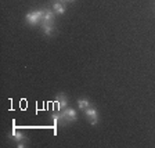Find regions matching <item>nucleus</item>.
<instances>
[{
    "label": "nucleus",
    "mask_w": 155,
    "mask_h": 148,
    "mask_svg": "<svg viewBox=\"0 0 155 148\" xmlns=\"http://www.w3.org/2000/svg\"><path fill=\"white\" fill-rule=\"evenodd\" d=\"M45 11H46V8H39V10H35V11H29L25 17L26 24L31 26L42 24L43 17H45Z\"/></svg>",
    "instance_id": "obj_1"
},
{
    "label": "nucleus",
    "mask_w": 155,
    "mask_h": 148,
    "mask_svg": "<svg viewBox=\"0 0 155 148\" xmlns=\"http://www.w3.org/2000/svg\"><path fill=\"white\" fill-rule=\"evenodd\" d=\"M84 116H86V119L89 120L90 125H97L98 123V113H97V110L94 108L93 105L89 107L87 110H84Z\"/></svg>",
    "instance_id": "obj_2"
},
{
    "label": "nucleus",
    "mask_w": 155,
    "mask_h": 148,
    "mask_svg": "<svg viewBox=\"0 0 155 148\" xmlns=\"http://www.w3.org/2000/svg\"><path fill=\"white\" fill-rule=\"evenodd\" d=\"M61 113L62 116H64V119H65V123H72L76 120L78 115H76V111L74 110V108H64V110H61Z\"/></svg>",
    "instance_id": "obj_3"
},
{
    "label": "nucleus",
    "mask_w": 155,
    "mask_h": 148,
    "mask_svg": "<svg viewBox=\"0 0 155 148\" xmlns=\"http://www.w3.org/2000/svg\"><path fill=\"white\" fill-rule=\"evenodd\" d=\"M55 103H57V105H58V110L60 111L64 110V108L68 107V97L65 96L64 93L57 94V96H55Z\"/></svg>",
    "instance_id": "obj_4"
},
{
    "label": "nucleus",
    "mask_w": 155,
    "mask_h": 148,
    "mask_svg": "<svg viewBox=\"0 0 155 148\" xmlns=\"http://www.w3.org/2000/svg\"><path fill=\"white\" fill-rule=\"evenodd\" d=\"M8 139L15 140L17 143H19V141H26L25 134H24V133H21V132H18V130H13L11 133H8Z\"/></svg>",
    "instance_id": "obj_5"
},
{
    "label": "nucleus",
    "mask_w": 155,
    "mask_h": 148,
    "mask_svg": "<svg viewBox=\"0 0 155 148\" xmlns=\"http://www.w3.org/2000/svg\"><path fill=\"white\" fill-rule=\"evenodd\" d=\"M51 10L54 11L55 14L58 15H62L65 13V6H64V2H54L51 6Z\"/></svg>",
    "instance_id": "obj_6"
},
{
    "label": "nucleus",
    "mask_w": 155,
    "mask_h": 148,
    "mask_svg": "<svg viewBox=\"0 0 155 148\" xmlns=\"http://www.w3.org/2000/svg\"><path fill=\"white\" fill-rule=\"evenodd\" d=\"M54 15H55V13L53 11V10L46 8V11H45V17H43V21H42V22L53 24V22H54Z\"/></svg>",
    "instance_id": "obj_7"
},
{
    "label": "nucleus",
    "mask_w": 155,
    "mask_h": 148,
    "mask_svg": "<svg viewBox=\"0 0 155 148\" xmlns=\"http://www.w3.org/2000/svg\"><path fill=\"white\" fill-rule=\"evenodd\" d=\"M53 120H54V125L57 126V125H67L65 123V119H64V116H62V113H61V111H58V112H54L53 113Z\"/></svg>",
    "instance_id": "obj_8"
},
{
    "label": "nucleus",
    "mask_w": 155,
    "mask_h": 148,
    "mask_svg": "<svg viewBox=\"0 0 155 148\" xmlns=\"http://www.w3.org/2000/svg\"><path fill=\"white\" fill-rule=\"evenodd\" d=\"M40 26H42L43 33H45L46 36H51V35H53V32H54V25H53V24L42 22V24H40Z\"/></svg>",
    "instance_id": "obj_9"
},
{
    "label": "nucleus",
    "mask_w": 155,
    "mask_h": 148,
    "mask_svg": "<svg viewBox=\"0 0 155 148\" xmlns=\"http://www.w3.org/2000/svg\"><path fill=\"white\" fill-rule=\"evenodd\" d=\"M78 105H79V110L84 111V110H87L89 107H91V104L87 98H79V100H78Z\"/></svg>",
    "instance_id": "obj_10"
},
{
    "label": "nucleus",
    "mask_w": 155,
    "mask_h": 148,
    "mask_svg": "<svg viewBox=\"0 0 155 148\" xmlns=\"http://www.w3.org/2000/svg\"><path fill=\"white\" fill-rule=\"evenodd\" d=\"M24 143H25V141H19L18 144H17V147H18V148H22V147H25L26 144H24Z\"/></svg>",
    "instance_id": "obj_11"
},
{
    "label": "nucleus",
    "mask_w": 155,
    "mask_h": 148,
    "mask_svg": "<svg viewBox=\"0 0 155 148\" xmlns=\"http://www.w3.org/2000/svg\"><path fill=\"white\" fill-rule=\"evenodd\" d=\"M65 2H68V3H74L75 0H65Z\"/></svg>",
    "instance_id": "obj_12"
},
{
    "label": "nucleus",
    "mask_w": 155,
    "mask_h": 148,
    "mask_svg": "<svg viewBox=\"0 0 155 148\" xmlns=\"http://www.w3.org/2000/svg\"><path fill=\"white\" fill-rule=\"evenodd\" d=\"M55 2H65V0H55Z\"/></svg>",
    "instance_id": "obj_13"
}]
</instances>
